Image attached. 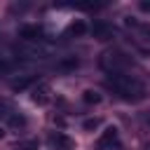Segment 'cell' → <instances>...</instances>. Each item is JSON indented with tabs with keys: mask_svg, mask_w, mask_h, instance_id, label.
Masks as SVG:
<instances>
[{
	"mask_svg": "<svg viewBox=\"0 0 150 150\" xmlns=\"http://www.w3.org/2000/svg\"><path fill=\"white\" fill-rule=\"evenodd\" d=\"M108 84L122 96V98H141L143 96V87L134 80V77H129V75H122V73H110V77H108Z\"/></svg>",
	"mask_w": 150,
	"mask_h": 150,
	"instance_id": "1",
	"label": "cell"
},
{
	"mask_svg": "<svg viewBox=\"0 0 150 150\" xmlns=\"http://www.w3.org/2000/svg\"><path fill=\"white\" fill-rule=\"evenodd\" d=\"M96 145H98V150H112V148H117V145H120V134H117V129H115V127H105V131L98 136Z\"/></svg>",
	"mask_w": 150,
	"mask_h": 150,
	"instance_id": "2",
	"label": "cell"
},
{
	"mask_svg": "<svg viewBox=\"0 0 150 150\" xmlns=\"http://www.w3.org/2000/svg\"><path fill=\"white\" fill-rule=\"evenodd\" d=\"M49 143L56 148V150H75V141L70 138V136H66V134H52L49 136Z\"/></svg>",
	"mask_w": 150,
	"mask_h": 150,
	"instance_id": "3",
	"label": "cell"
},
{
	"mask_svg": "<svg viewBox=\"0 0 150 150\" xmlns=\"http://www.w3.org/2000/svg\"><path fill=\"white\" fill-rule=\"evenodd\" d=\"M30 98H33V103H38V105H45V103L49 101V87H47V84L35 87L33 94H30Z\"/></svg>",
	"mask_w": 150,
	"mask_h": 150,
	"instance_id": "4",
	"label": "cell"
},
{
	"mask_svg": "<svg viewBox=\"0 0 150 150\" xmlns=\"http://www.w3.org/2000/svg\"><path fill=\"white\" fill-rule=\"evenodd\" d=\"M19 35H21L23 40H40V38H42V30H40L38 26H23V28L19 30Z\"/></svg>",
	"mask_w": 150,
	"mask_h": 150,
	"instance_id": "5",
	"label": "cell"
},
{
	"mask_svg": "<svg viewBox=\"0 0 150 150\" xmlns=\"http://www.w3.org/2000/svg\"><path fill=\"white\" fill-rule=\"evenodd\" d=\"M84 33H87V23H84V21H80V19H75V21L68 26V35L80 38V35H84Z\"/></svg>",
	"mask_w": 150,
	"mask_h": 150,
	"instance_id": "6",
	"label": "cell"
},
{
	"mask_svg": "<svg viewBox=\"0 0 150 150\" xmlns=\"http://www.w3.org/2000/svg\"><path fill=\"white\" fill-rule=\"evenodd\" d=\"M82 101L89 103V105H96V103H101V94L94 91V89H87V91L82 94Z\"/></svg>",
	"mask_w": 150,
	"mask_h": 150,
	"instance_id": "7",
	"label": "cell"
},
{
	"mask_svg": "<svg viewBox=\"0 0 150 150\" xmlns=\"http://www.w3.org/2000/svg\"><path fill=\"white\" fill-rule=\"evenodd\" d=\"M98 127H101V120H98V117H89V120L82 122V129H84V131H94V129H98Z\"/></svg>",
	"mask_w": 150,
	"mask_h": 150,
	"instance_id": "8",
	"label": "cell"
},
{
	"mask_svg": "<svg viewBox=\"0 0 150 150\" xmlns=\"http://www.w3.org/2000/svg\"><path fill=\"white\" fill-rule=\"evenodd\" d=\"M91 30H94V35H98V38H105V35H108V26L101 23V21H96V23L91 26Z\"/></svg>",
	"mask_w": 150,
	"mask_h": 150,
	"instance_id": "9",
	"label": "cell"
},
{
	"mask_svg": "<svg viewBox=\"0 0 150 150\" xmlns=\"http://www.w3.org/2000/svg\"><path fill=\"white\" fill-rule=\"evenodd\" d=\"M30 82H33L30 77H26V80H14V82H12V89H14V91H21V89H26Z\"/></svg>",
	"mask_w": 150,
	"mask_h": 150,
	"instance_id": "10",
	"label": "cell"
},
{
	"mask_svg": "<svg viewBox=\"0 0 150 150\" xmlns=\"http://www.w3.org/2000/svg\"><path fill=\"white\" fill-rule=\"evenodd\" d=\"M9 124L12 127H26V117L23 115H12L9 117Z\"/></svg>",
	"mask_w": 150,
	"mask_h": 150,
	"instance_id": "11",
	"label": "cell"
},
{
	"mask_svg": "<svg viewBox=\"0 0 150 150\" xmlns=\"http://www.w3.org/2000/svg\"><path fill=\"white\" fill-rule=\"evenodd\" d=\"M138 7H141V12H150V0H143Z\"/></svg>",
	"mask_w": 150,
	"mask_h": 150,
	"instance_id": "12",
	"label": "cell"
},
{
	"mask_svg": "<svg viewBox=\"0 0 150 150\" xmlns=\"http://www.w3.org/2000/svg\"><path fill=\"white\" fill-rule=\"evenodd\" d=\"M2 70H5V63H2V61H0V73H2Z\"/></svg>",
	"mask_w": 150,
	"mask_h": 150,
	"instance_id": "13",
	"label": "cell"
},
{
	"mask_svg": "<svg viewBox=\"0 0 150 150\" xmlns=\"http://www.w3.org/2000/svg\"><path fill=\"white\" fill-rule=\"evenodd\" d=\"M2 136H5V131H2V127H0V138H2Z\"/></svg>",
	"mask_w": 150,
	"mask_h": 150,
	"instance_id": "14",
	"label": "cell"
}]
</instances>
